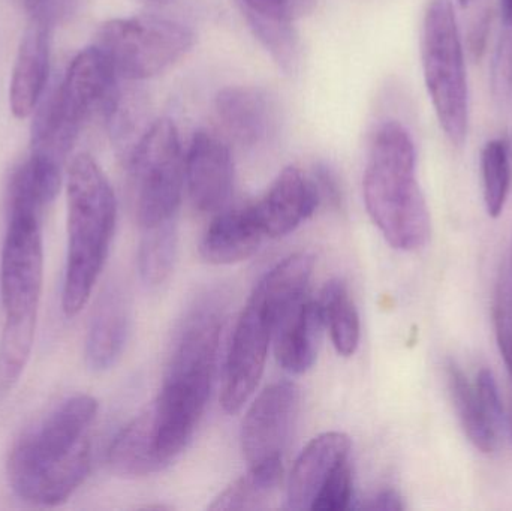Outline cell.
<instances>
[{
    "label": "cell",
    "instance_id": "cell-1",
    "mask_svg": "<svg viewBox=\"0 0 512 511\" xmlns=\"http://www.w3.org/2000/svg\"><path fill=\"white\" fill-rule=\"evenodd\" d=\"M93 396L75 395L27 428L9 452V486L24 503L56 507L86 482L92 468Z\"/></svg>",
    "mask_w": 512,
    "mask_h": 511
},
{
    "label": "cell",
    "instance_id": "cell-2",
    "mask_svg": "<svg viewBox=\"0 0 512 511\" xmlns=\"http://www.w3.org/2000/svg\"><path fill=\"white\" fill-rule=\"evenodd\" d=\"M363 191L370 218L394 249L417 251L429 242L432 221L417 179V150L397 120L373 135Z\"/></svg>",
    "mask_w": 512,
    "mask_h": 511
},
{
    "label": "cell",
    "instance_id": "cell-3",
    "mask_svg": "<svg viewBox=\"0 0 512 511\" xmlns=\"http://www.w3.org/2000/svg\"><path fill=\"white\" fill-rule=\"evenodd\" d=\"M68 255L62 308L75 317L89 302L104 269L117 221L113 188L98 162L81 153L68 173Z\"/></svg>",
    "mask_w": 512,
    "mask_h": 511
},
{
    "label": "cell",
    "instance_id": "cell-4",
    "mask_svg": "<svg viewBox=\"0 0 512 511\" xmlns=\"http://www.w3.org/2000/svg\"><path fill=\"white\" fill-rule=\"evenodd\" d=\"M119 80L96 45L80 51L62 83L35 110L30 152L65 164L90 114L96 110L105 114L113 104L120 90Z\"/></svg>",
    "mask_w": 512,
    "mask_h": 511
},
{
    "label": "cell",
    "instance_id": "cell-5",
    "mask_svg": "<svg viewBox=\"0 0 512 511\" xmlns=\"http://www.w3.org/2000/svg\"><path fill=\"white\" fill-rule=\"evenodd\" d=\"M424 81L439 125L454 147L469 131V87L465 50L453 0H430L421 32Z\"/></svg>",
    "mask_w": 512,
    "mask_h": 511
},
{
    "label": "cell",
    "instance_id": "cell-6",
    "mask_svg": "<svg viewBox=\"0 0 512 511\" xmlns=\"http://www.w3.org/2000/svg\"><path fill=\"white\" fill-rule=\"evenodd\" d=\"M135 188L141 230L176 222L185 186V155L170 119L156 120L125 162Z\"/></svg>",
    "mask_w": 512,
    "mask_h": 511
},
{
    "label": "cell",
    "instance_id": "cell-7",
    "mask_svg": "<svg viewBox=\"0 0 512 511\" xmlns=\"http://www.w3.org/2000/svg\"><path fill=\"white\" fill-rule=\"evenodd\" d=\"M194 39L191 29L170 18L135 15L102 24L96 47L120 80L138 81L153 77L182 59Z\"/></svg>",
    "mask_w": 512,
    "mask_h": 511
},
{
    "label": "cell",
    "instance_id": "cell-8",
    "mask_svg": "<svg viewBox=\"0 0 512 511\" xmlns=\"http://www.w3.org/2000/svg\"><path fill=\"white\" fill-rule=\"evenodd\" d=\"M41 213L24 204H8L0 270L5 324L36 326L44 281Z\"/></svg>",
    "mask_w": 512,
    "mask_h": 511
},
{
    "label": "cell",
    "instance_id": "cell-9",
    "mask_svg": "<svg viewBox=\"0 0 512 511\" xmlns=\"http://www.w3.org/2000/svg\"><path fill=\"white\" fill-rule=\"evenodd\" d=\"M273 332V317L254 291L237 321L225 362L221 404L227 413H239L254 395L264 374Z\"/></svg>",
    "mask_w": 512,
    "mask_h": 511
},
{
    "label": "cell",
    "instance_id": "cell-10",
    "mask_svg": "<svg viewBox=\"0 0 512 511\" xmlns=\"http://www.w3.org/2000/svg\"><path fill=\"white\" fill-rule=\"evenodd\" d=\"M300 411V389L291 381L268 386L246 413L242 450L251 467L282 462Z\"/></svg>",
    "mask_w": 512,
    "mask_h": 511
},
{
    "label": "cell",
    "instance_id": "cell-11",
    "mask_svg": "<svg viewBox=\"0 0 512 511\" xmlns=\"http://www.w3.org/2000/svg\"><path fill=\"white\" fill-rule=\"evenodd\" d=\"M189 198L201 213H218L233 194L234 164L227 144L207 131L195 132L185 156Z\"/></svg>",
    "mask_w": 512,
    "mask_h": 511
},
{
    "label": "cell",
    "instance_id": "cell-12",
    "mask_svg": "<svg viewBox=\"0 0 512 511\" xmlns=\"http://www.w3.org/2000/svg\"><path fill=\"white\" fill-rule=\"evenodd\" d=\"M319 201L321 195L315 182L307 179L298 168L288 167L252 207L265 237L277 239L292 233L312 216Z\"/></svg>",
    "mask_w": 512,
    "mask_h": 511
},
{
    "label": "cell",
    "instance_id": "cell-13",
    "mask_svg": "<svg viewBox=\"0 0 512 511\" xmlns=\"http://www.w3.org/2000/svg\"><path fill=\"white\" fill-rule=\"evenodd\" d=\"M53 26L29 17L9 84V107L17 119L35 113L45 90L50 65V33Z\"/></svg>",
    "mask_w": 512,
    "mask_h": 511
},
{
    "label": "cell",
    "instance_id": "cell-14",
    "mask_svg": "<svg viewBox=\"0 0 512 511\" xmlns=\"http://www.w3.org/2000/svg\"><path fill=\"white\" fill-rule=\"evenodd\" d=\"M131 327V303L119 285L111 284L93 309L87 330L84 359L92 371L113 368L125 350Z\"/></svg>",
    "mask_w": 512,
    "mask_h": 511
},
{
    "label": "cell",
    "instance_id": "cell-15",
    "mask_svg": "<svg viewBox=\"0 0 512 511\" xmlns=\"http://www.w3.org/2000/svg\"><path fill=\"white\" fill-rule=\"evenodd\" d=\"M351 440L343 432H325L313 438L295 461L286 491V509L310 510L319 489L334 470L348 461Z\"/></svg>",
    "mask_w": 512,
    "mask_h": 511
},
{
    "label": "cell",
    "instance_id": "cell-16",
    "mask_svg": "<svg viewBox=\"0 0 512 511\" xmlns=\"http://www.w3.org/2000/svg\"><path fill=\"white\" fill-rule=\"evenodd\" d=\"M318 300L301 299L274 326V354L285 371L300 375L309 371L318 354L324 327Z\"/></svg>",
    "mask_w": 512,
    "mask_h": 511
},
{
    "label": "cell",
    "instance_id": "cell-17",
    "mask_svg": "<svg viewBox=\"0 0 512 511\" xmlns=\"http://www.w3.org/2000/svg\"><path fill=\"white\" fill-rule=\"evenodd\" d=\"M216 111L227 131L243 146H259L276 131V105L256 87L222 89L216 96Z\"/></svg>",
    "mask_w": 512,
    "mask_h": 511
},
{
    "label": "cell",
    "instance_id": "cell-18",
    "mask_svg": "<svg viewBox=\"0 0 512 511\" xmlns=\"http://www.w3.org/2000/svg\"><path fill=\"white\" fill-rule=\"evenodd\" d=\"M249 27L262 47L286 74L300 65V41L295 30L291 0H239Z\"/></svg>",
    "mask_w": 512,
    "mask_h": 511
},
{
    "label": "cell",
    "instance_id": "cell-19",
    "mask_svg": "<svg viewBox=\"0 0 512 511\" xmlns=\"http://www.w3.org/2000/svg\"><path fill=\"white\" fill-rule=\"evenodd\" d=\"M265 239L254 207L219 213L201 239V257L210 264H234L248 260Z\"/></svg>",
    "mask_w": 512,
    "mask_h": 511
},
{
    "label": "cell",
    "instance_id": "cell-20",
    "mask_svg": "<svg viewBox=\"0 0 512 511\" xmlns=\"http://www.w3.org/2000/svg\"><path fill=\"white\" fill-rule=\"evenodd\" d=\"M108 465L120 477H144L167 467L159 455L153 405L116 435L108 449Z\"/></svg>",
    "mask_w": 512,
    "mask_h": 511
},
{
    "label": "cell",
    "instance_id": "cell-21",
    "mask_svg": "<svg viewBox=\"0 0 512 511\" xmlns=\"http://www.w3.org/2000/svg\"><path fill=\"white\" fill-rule=\"evenodd\" d=\"M315 258L307 252H297L280 261L256 285L255 293L270 312L276 326L279 318L307 296V284L312 276Z\"/></svg>",
    "mask_w": 512,
    "mask_h": 511
},
{
    "label": "cell",
    "instance_id": "cell-22",
    "mask_svg": "<svg viewBox=\"0 0 512 511\" xmlns=\"http://www.w3.org/2000/svg\"><path fill=\"white\" fill-rule=\"evenodd\" d=\"M447 378L451 399L469 441L483 453L495 452L499 434L484 413L475 384L469 383L468 377L454 362H448Z\"/></svg>",
    "mask_w": 512,
    "mask_h": 511
},
{
    "label": "cell",
    "instance_id": "cell-23",
    "mask_svg": "<svg viewBox=\"0 0 512 511\" xmlns=\"http://www.w3.org/2000/svg\"><path fill=\"white\" fill-rule=\"evenodd\" d=\"M318 303L337 353L352 356L360 342V317L345 282L340 279L327 282Z\"/></svg>",
    "mask_w": 512,
    "mask_h": 511
},
{
    "label": "cell",
    "instance_id": "cell-24",
    "mask_svg": "<svg viewBox=\"0 0 512 511\" xmlns=\"http://www.w3.org/2000/svg\"><path fill=\"white\" fill-rule=\"evenodd\" d=\"M282 462L251 467L249 473L225 489L210 510L262 509L282 479Z\"/></svg>",
    "mask_w": 512,
    "mask_h": 511
},
{
    "label": "cell",
    "instance_id": "cell-25",
    "mask_svg": "<svg viewBox=\"0 0 512 511\" xmlns=\"http://www.w3.org/2000/svg\"><path fill=\"white\" fill-rule=\"evenodd\" d=\"M176 254V222L141 230L138 272L147 287H159L170 278Z\"/></svg>",
    "mask_w": 512,
    "mask_h": 511
},
{
    "label": "cell",
    "instance_id": "cell-26",
    "mask_svg": "<svg viewBox=\"0 0 512 511\" xmlns=\"http://www.w3.org/2000/svg\"><path fill=\"white\" fill-rule=\"evenodd\" d=\"M484 203L492 218H499L507 203L511 183L510 147L502 138L487 141L481 150Z\"/></svg>",
    "mask_w": 512,
    "mask_h": 511
},
{
    "label": "cell",
    "instance_id": "cell-27",
    "mask_svg": "<svg viewBox=\"0 0 512 511\" xmlns=\"http://www.w3.org/2000/svg\"><path fill=\"white\" fill-rule=\"evenodd\" d=\"M352 470L348 461L340 464L328 477L327 482L319 489L310 510L313 511H346L352 506Z\"/></svg>",
    "mask_w": 512,
    "mask_h": 511
},
{
    "label": "cell",
    "instance_id": "cell-28",
    "mask_svg": "<svg viewBox=\"0 0 512 511\" xmlns=\"http://www.w3.org/2000/svg\"><path fill=\"white\" fill-rule=\"evenodd\" d=\"M493 317L499 351L512 381V287L507 276L499 282Z\"/></svg>",
    "mask_w": 512,
    "mask_h": 511
},
{
    "label": "cell",
    "instance_id": "cell-29",
    "mask_svg": "<svg viewBox=\"0 0 512 511\" xmlns=\"http://www.w3.org/2000/svg\"><path fill=\"white\" fill-rule=\"evenodd\" d=\"M475 390H477L478 398H480L487 419L492 423L495 431L501 434L505 423L504 405H502L501 393H499L498 383H496L492 371L483 369L477 375Z\"/></svg>",
    "mask_w": 512,
    "mask_h": 511
},
{
    "label": "cell",
    "instance_id": "cell-30",
    "mask_svg": "<svg viewBox=\"0 0 512 511\" xmlns=\"http://www.w3.org/2000/svg\"><path fill=\"white\" fill-rule=\"evenodd\" d=\"M29 17H38L51 26L72 12L75 0H24Z\"/></svg>",
    "mask_w": 512,
    "mask_h": 511
},
{
    "label": "cell",
    "instance_id": "cell-31",
    "mask_svg": "<svg viewBox=\"0 0 512 511\" xmlns=\"http://www.w3.org/2000/svg\"><path fill=\"white\" fill-rule=\"evenodd\" d=\"M367 510H381V511H402L405 509L402 497L399 492L394 489H384V491L378 492L369 503L364 506Z\"/></svg>",
    "mask_w": 512,
    "mask_h": 511
},
{
    "label": "cell",
    "instance_id": "cell-32",
    "mask_svg": "<svg viewBox=\"0 0 512 511\" xmlns=\"http://www.w3.org/2000/svg\"><path fill=\"white\" fill-rule=\"evenodd\" d=\"M487 26H489V21H487V18H483L475 27V32L471 33V48L475 54L481 53L484 50V44H486L487 39Z\"/></svg>",
    "mask_w": 512,
    "mask_h": 511
},
{
    "label": "cell",
    "instance_id": "cell-33",
    "mask_svg": "<svg viewBox=\"0 0 512 511\" xmlns=\"http://www.w3.org/2000/svg\"><path fill=\"white\" fill-rule=\"evenodd\" d=\"M315 2L316 0H291L292 12H294L295 17L306 14V12L312 11Z\"/></svg>",
    "mask_w": 512,
    "mask_h": 511
},
{
    "label": "cell",
    "instance_id": "cell-34",
    "mask_svg": "<svg viewBox=\"0 0 512 511\" xmlns=\"http://www.w3.org/2000/svg\"><path fill=\"white\" fill-rule=\"evenodd\" d=\"M501 15L505 30H512V0H501Z\"/></svg>",
    "mask_w": 512,
    "mask_h": 511
},
{
    "label": "cell",
    "instance_id": "cell-35",
    "mask_svg": "<svg viewBox=\"0 0 512 511\" xmlns=\"http://www.w3.org/2000/svg\"><path fill=\"white\" fill-rule=\"evenodd\" d=\"M459 2L462 6H469L472 5V3L477 2V0H459Z\"/></svg>",
    "mask_w": 512,
    "mask_h": 511
}]
</instances>
